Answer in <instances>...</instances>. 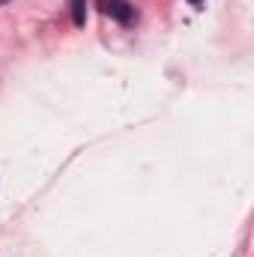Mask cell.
Returning a JSON list of instances; mask_svg holds the SVG:
<instances>
[{
    "label": "cell",
    "instance_id": "obj_1",
    "mask_svg": "<svg viewBox=\"0 0 254 257\" xmlns=\"http://www.w3.org/2000/svg\"><path fill=\"white\" fill-rule=\"evenodd\" d=\"M99 6H102L111 18H117L120 24H132V21H135V6L126 3V0H99Z\"/></svg>",
    "mask_w": 254,
    "mask_h": 257
},
{
    "label": "cell",
    "instance_id": "obj_2",
    "mask_svg": "<svg viewBox=\"0 0 254 257\" xmlns=\"http://www.w3.org/2000/svg\"><path fill=\"white\" fill-rule=\"evenodd\" d=\"M72 21H75V27H84V21H87V6H84V0H72Z\"/></svg>",
    "mask_w": 254,
    "mask_h": 257
},
{
    "label": "cell",
    "instance_id": "obj_3",
    "mask_svg": "<svg viewBox=\"0 0 254 257\" xmlns=\"http://www.w3.org/2000/svg\"><path fill=\"white\" fill-rule=\"evenodd\" d=\"M189 3H200V0H189Z\"/></svg>",
    "mask_w": 254,
    "mask_h": 257
}]
</instances>
